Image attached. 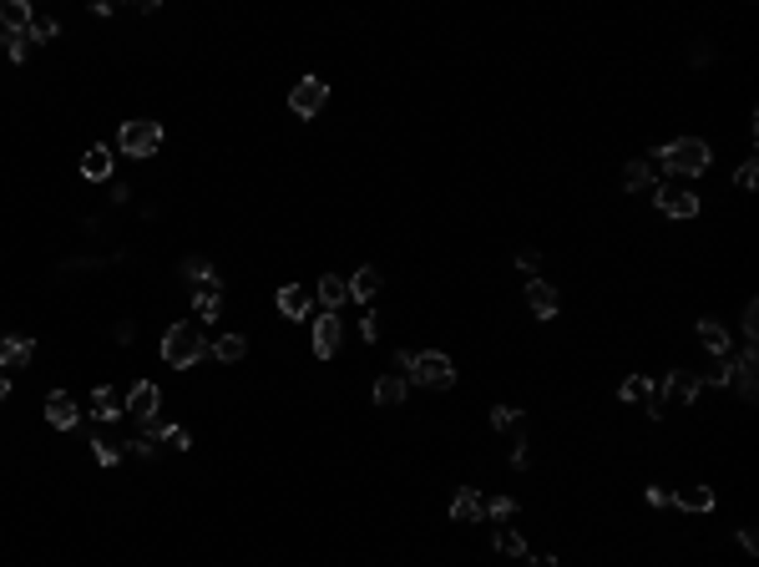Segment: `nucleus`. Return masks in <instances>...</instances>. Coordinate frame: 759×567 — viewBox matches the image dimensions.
I'll return each mask as SVG.
<instances>
[{
    "mask_svg": "<svg viewBox=\"0 0 759 567\" xmlns=\"http://www.w3.org/2000/svg\"><path fill=\"white\" fill-rule=\"evenodd\" d=\"M486 516V502H481L477 487H461L456 497H450V522H461V527H471V522H481Z\"/></svg>",
    "mask_w": 759,
    "mask_h": 567,
    "instance_id": "obj_10",
    "label": "nucleus"
},
{
    "mask_svg": "<svg viewBox=\"0 0 759 567\" xmlns=\"http://www.w3.org/2000/svg\"><path fill=\"white\" fill-rule=\"evenodd\" d=\"M56 31H61V26H56L51 15H36V21H31V31H26V36H31V46H36V41H51Z\"/></svg>",
    "mask_w": 759,
    "mask_h": 567,
    "instance_id": "obj_33",
    "label": "nucleus"
},
{
    "mask_svg": "<svg viewBox=\"0 0 759 567\" xmlns=\"http://www.w3.org/2000/svg\"><path fill=\"white\" fill-rule=\"evenodd\" d=\"M516 269L527 274V279H537V269H541V258H537V254H516Z\"/></svg>",
    "mask_w": 759,
    "mask_h": 567,
    "instance_id": "obj_40",
    "label": "nucleus"
},
{
    "mask_svg": "<svg viewBox=\"0 0 759 567\" xmlns=\"http://www.w3.org/2000/svg\"><path fill=\"white\" fill-rule=\"evenodd\" d=\"M648 507H673V491H663V487H648Z\"/></svg>",
    "mask_w": 759,
    "mask_h": 567,
    "instance_id": "obj_41",
    "label": "nucleus"
},
{
    "mask_svg": "<svg viewBox=\"0 0 759 567\" xmlns=\"http://www.w3.org/2000/svg\"><path fill=\"white\" fill-rule=\"evenodd\" d=\"M5 56H11V61H26V56H31V36H5Z\"/></svg>",
    "mask_w": 759,
    "mask_h": 567,
    "instance_id": "obj_35",
    "label": "nucleus"
},
{
    "mask_svg": "<svg viewBox=\"0 0 759 567\" xmlns=\"http://www.w3.org/2000/svg\"><path fill=\"white\" fill-rule=\"evenodd\" d=\"M360 335H365V345H375V339H380V314H365V320H360Z\"/></svg>",
    "mask_w": 759,
    "mask_h": 567,
    "instance_id": "obj_39",
    "label": "nucleus"
},
{
    "mask_svg": "<svg viewBox=\"0 0 759 567\" xmlns=\"http://www.w3.org/2000/svg\"><path fill=\"white\" fill-rule=\"evenodd\" d=\"M0 400H11V380L5 375H0Z\"/></svg>",
    "mask_w": 759,
    "mask_h": 567,
    "instance_id": "obj_45",
    "label": "nucleus"
},
{
    "mask_svg": "<svg viewBox=\"0 0 759 567\" xmlns=\"http://www.w3.org/2000/svg\"><path fill=\"white\" fill-rule=\"evenodd\" d=\"M168 451H188V446H193V436H188V431H182V425H168Z\"/></svg>",
    "mask_w": 759,
    "mask_h": 567,
    "instance_id": "obj_36",
    "label": "nucleus"
},
{
    "mask_svg": "<svg viewBox=\"0 0 759 567\" xmlns=\"http://www.w3.org/2000/svg\"><path fill=\"white\" fill-rule=\"evenodd\" d=\"M182 274H188V279H198L203 289H218V294H223V279L213 274V264H208V258H182Z\"/></svg>",
    "mask_w": 759,
    "mask_h": 567,
    "instance_id": "obj_27",
    "label": "nucleus"
},
{
    "mask_svg": "<svg viewBox=\"0 0 759 567\" xmlns=\"http://www.w3.org/2000/svg\"><path fill=\"white\" fill-rule=\"evenodd\" d=\"M244 335H218L213 339V345H208V355H213V360H223V365H233V360H244Z\"/></svg>",
    "mask_w": 759,
    "mask_h": 567,
    "instance_id": "obj_26",
    "label": "nucleus"
},
{
    "mask_svg": "<svg viewBox=\"0 0 759 567\" xmlns=\"http://www.w3.org/2000/svg\"><path fill=\"white\" fill-rule=\"evenodd\" d=\"M91 446H97V461H102V466H116V461H122V451H116L112 441H91Z\"/></svg>",
    "mask_w": 759,
    "mask_h": 567,
    "instance_id": "obj_38",
    "label": "nucleus"
},
{
    "mask_svg": "<svg viewBox=\"0 0 759 567\" xmlns=\"http://www.w3.org/2000/svg\"><path fill=\"white\" fill-rule=\"evenodd\" d=\"M168 415H162V411H153V415H147V421H142V436H147V441H162V436H168Z\"/></svg>",
    "mask_w": 759,
    "mask_h": 567,
    "instance_id": "obj_32",
    "label": "nucleus"
},
{
    "mask_svg": "<svg viewBox=\"0 0 759 567\" xmlns=\"http://www.w3.org/2000/svg\"><path fill=\"white\" fill-rule=\"evenodd\" d=\"M653 163L658 168H669L673 178H699V172H708L714 153H708L704 137H679V142H669V147H658Z\"/></svg>",
    "mask_w": 759,
    "mask_h": 567,
    "instance_id": "obj_1",
    "label": "nucleus"
},
{
    "mask_svg": "<svg viewBox=\"0 0 759 567\" xmlns=\"http://www.w3.org/2000/svg\"><path fill=\"white\" fill-rule=\"evenodd\" d=\"M31 355H36V339H26V335L0 339V365H5V370H26Z\"/></svg>",
    "mask_w": 759,
    "mask_h": 567,
    "instance_id": "obj_20",
    "label": "nucleus"
},
{
    "mask_svg": "<svg viewBox=\"0 0 759 567\" xmlns=\"http://www.w3.org/2000/svg\"><path fill=\"white\" fill-rule=\"evenodd\" d=\"M491 547H496L502 557H527V542H522V532H516V527H506V522H502L496 532H491Z\"/></svg>",
    "mask_w": 759,
    "mask_h": 567,
    "instance_id": "obj_24",
    "label": "nucleus"
},
{
    "mask_svg": "<svg viewBox=\"0 0 759 567\" xmlns=\"http://www.w3.org/2000/svg\"><path fill=\"white\" fill-rule=\"evenodd\" d=\"M527 304H532V314H541V320H552L557 314V304H562V294H557L547 279H527Z\"/></svg>",
    "mask_w": 759,
    "mask_h": 567,
    "instance_id": "obj_15",
    "label": "nucleus"
},
{
    "mask_svg": "<svg viewBox=\"0 0 759 567\" xmlns=\"http://www.w3.org/2000/svg\"><path fill=\"white\" fill-rule=\"evenodd\" d=\"M754 178H759V168H754V157H749V163H739V172H734V182H739V188H754Z\"/></svg>",
    "mask_w": 759,
    "mask_h": 567,
    "instance_id": "obj_37",
    "label": "nucleus"
},
{
    "mask_svg": "<svg viewBox=\"0 0 759 567\" xmlns=\"http://www.w3.org/2000/svg\"><path fill=\"white\" fill-rule=\"evenodd\" d=\"M324 102H329V81H324V77H299L294 91H289V112H294V116L324 112Z\"/></svg>",
    "mask_w": 759,
    "mask_h": 567,
    "instance_id": "obj_6",
    "label": "nucleus"
},
{
    "mask_svg": "<svg viewBox=\"0 0 759 567\" xmlns=\"http://www.w3.org/2000/svg\"><path fill=\"white\" fill-rule=\"evenodd\" d=\"M653 203L663 208L669 218H694V213H699V193L689 188V182H679V178H673V182H658V188H653Z\"/></svg>",
    "mask_w": 759,
    "mask_h": 567,
    "instance_id": "obj_5",
    "label": "nucleus"
},
{
    "mask_svg": "<svg viewBox=\"0 0 759 567\" xmlns=\"http://www.w3.org/2000/svg\"><path fill=\"white\" fill-rule=\"evenodd\" d=\"M112 335H116V339H122V345H127V339H132V335H137V324H132V320H122V324H116V330H112Z\"/></svg>",
    "mask_w": 759,
    "mask_h": 567,
    "instance_id": "obj_43",
    "label": "nucleus"
},
{
    "mask_svg": "<svg viewBox=\"0 0 759 567\" xmlns=\"http://www.w3.org/2000/svg\"><path fill=\"white\" fill-rule=\"evenodd\" d=\"M739 547H745V553H759V537L749 527H739Z\"/></svg>",
    "mask_w": 759,
    "mask_h": 567,
    "instance_id": "obj_42",
    "label": "nucleus"
},
{
    "mask_svg": "<svg viewBox=\"0 0 759 567\" xmlns=\"http://www.w3.org/2000/svg\"><path fill=\"white\" fill-rule=\"evenodd\" d=\"M729 380H734V355L729 360H714L708 375H699V386H729Z\"/></svg>",
    "mask_w": 759,
    "mask_h": 567,
    "instance_id": "obj_30",
    "label": "nucleus"
},
{
    "mask_svg": "<svg viewBox=\"0 0 759 567\" xmlns=\"http://www.w3.org/2000/svg\"><path fill=\"white\" fill-rule=\"evenodd\" d=\"M754 339H759V304L749 299L745 304V345H754Z\"/></svg>",
    "mask_w": 759,
    "mask_h": 567,
    "instance_id": "obj_34",
    "label": "nucleus"
},
{
    "mask_svg": "<svg viewBox=\"0 0 759 567\" xmlns=\"http://www.w3.org/2000/svg\"><path fill=\"white\" fill-rule=\"evenodd\" d=\"M203 355H208V345H203V330H198V324H172L168 335H162V360H168L172 370H193Z\"/></svg>",
    "mask_w": 759,
    "mask_h": 567,
    "instance_id": "obj_2",
    "label": "nucleus"
},
{
    "mask_svg": "<svg viewBox=\"0 0 759 567\" xmlns=\"http://www.w3.org/2000/svg\"><path fill=\"white\" fill-rule=\"evenodd\" d=\"M405 380H415V386H430V390H450L456 386V365H450L446 349H425V355H415L411 375Z\"/></svg>",
    "mask_w": 759,
    "mask_h": 567,
    "instance_id": "obj_4",
    "label": "nucleus"
},
{
    "mask_svg": "<svg viewBox=\"0 0 759 567\" xmlns=\"http://www.w3.org/2000/svg\"><path fill=\"white\" fill-rule=\"evenodd\" d=\"M193 310H198V320H203V324H213V320L223 314V294H218V289H198V294H193Z\"/></svg>",
    "mask_w": 759,
    "mask_h": 567,
    "instance_id": "obj_28",
    "label": "nucleus"
},
{
    "mask_svg": "<svg viewBox=\"0 0 759 567\" xmlns=\"http://www.w3.org/2000/svg\"><path fill=\"white\" fill-rule=\"evenodd\" d=\"M279 314L283 320H314V289L310 284H283L279 289Z\"/></svg>",
    "mask_w": 759,
    "mask_h": 567,
    "instance_id": "obj_7",
    "label": "nucleus"
},
{
    "mask_svg": "<svg viewBox=\"0 0 759 567\" xmlns=\"http://www.w3.org/2000/svg\"><path fill=\"white\" fill-rule=\"evenodd\" d=\"M116 147H122V157H153V153H162V122H147V116L122 122Z\"/></svg>",
    "mask_w": 759,
    "mask_h": 567,
    "instance_id": "obj_3",
    "label": "nucleus"
},
{
    "mask_svg": "<svg viewBox=\"0 0 759 567\" xmlns=\"http://www.w3.org/2000/svg\"><path fill=\"white\" fill-rule=\"evenodd\" d=\"M349 299H360V304H370L375 294H380V269H370V264H360V269L349 274Z\"/></svg>",
    "mask_w": 759,
    "mask_h": 567,
    "instance_id": "obj_22",
    "label": "nucleus"
},
{
    "mask_svg": "<svg viewBox=\"0 0 759 567\" xmlns=\"http://www.w3.org/2000/svg\"><path fill=\"white\" fill-rule=\"evenodd\" d=\"M699 390H704V386H699V375H694V370H673L669 380L658 386V395L669 400V405H694Z\"/></svg>",
    "mask_w": 759,
    "mask_h": 567,
    "instance_id": "obj_8",
    "label": "nucleus"
},
{
    "mask_svg": "<svg viewBox=\"0 0 759 567\" xmlns=\"http://www.w3.org/2000/svg\"><path fill=\"white\" fill-rule=\"evenodd\" d=\"M81 178H87V182H106V178H112V147H106V142L87 147V157H81Z\"/></svg>",
    "mask_w": 759,
    "mask_h": 567,
    "instance_id": "obj_19",
    "label": "nucleus"
},
{
    "mask_svg": "<svg viewBox=\"0 0 759 567\" xmlns=\"http://www.w3.org/2000/svg\"><path fill=\"white\" fill-rule=\"evenodd\" d=\"M91 415H97V421H116V415H127V395L112 390V386H102L97 395H91Z\"/></svg>",
    "mask_w": 759,
    "mask_h": 567,
    "instance_id": "obj_21",
    "label": "nucleus"
},
{
    "mask_svg": "<svg viewBox=\"0 0 759 567\" xmlns=\"http://www.w3.org/2000/svg\"><path fill=\"white\" fill-rule=\"evenodd\" d=\"M345 299H349V284L339 279V274H324V279L314 284V304H324V314H335Z\"/></svg>",
    "mask_w": 759,
    "mask_h": 567,
    "instance_id": "obj_17",
    "label": "nucleus"
},
{
    "mask_svg": "<svg viewBox=\"0 0 759 567\" xmlns=\"http://www.w3.org/2000/svg\"><path fill=\"white\" fill-rule=\"evenodd\" d=\"M157 400H162V395H157L153 380H137V386L127 390V415H132V421H147V415L157 411Z\"/></svg>",
    "mask_w": 759,
    "mask_h": 567,
    "instance_id": "obj_16",
    "label": "nucleus"
},
{
    "mask_svg": "<svg viewBox=\"0 0 759 567\" xmlns=\"http://www.w3.org/2000/svg\"><path fill=\"white\" fill-rule=\"evenodd\" d=\"M699 339H704V349L714 355V360H729L734 355V339H729V330H724L719 320H699Z\"/></svg>",
    "mask_w": 759,
    "mask_h": 567,
    "instance_id": "obj_14",
    "label": "nucleus"
},
{
    "mask_svg": "<svg viewBox=\"0 0 759 567\" xmlns=\"http://www.w3.org/2000/svg\"><path fill=\"white\" fill-rule=\"evenodd\" d=\"M527 567H557V557H527Z\"/></svg>",
    "mask_w": 759,
    "mask_h": 567,
    "instance_id": "obj_44",
    "label": "nucleus"
},
{
    "mask_svg": "<svg viewBox=\"0 0 759 567\" xmlns=\"http://www.w3.org/2000/svg\"><path fill=\"white\" fill-rule=\"evenodd\" d=\"M46 421H51L56 431H71V425L81 421V405L66 395V390H51V395H46Z\"/></svg>",
    "mask_w": 759,
    "mask_h": 567,
    "instance_id": "obj_11",
    "label": "nucleus"
},
{
    "mask_svg": "<svg viewBox=\"0 0 759 567\" xmlns=\"http://www.w3.org/2000/svg\"><path fill=\"white\" fill-rule=\"evenodd\" d=\"M486 516L502 527V522H512V516H516V502H512V497H491V502H486Z\"/></svg>",
    "mask_w": 759,
    "mask_h": 567,
    "instance_id": "obj_31",
    "label": "nucleus"
},
{
    "mask_svg": "<svg viewBox=\"0 0 759 567\" xmlns=\"http://www.w3.org/2000/svg\"><path fill=\"white\" fill-rule=\"evenodd\" d=\"M648 390H658V380H643V375H628L618 386V395L623 400H648Z\"/></svg>",
    "mask_w": 759,
    "mask_h": 567,
    "instance_id": "obj_29",
    "label": "nucleus"
},
{
    "mask_svg": "<svg viewBox=\"0 0 759 567\" xmlns=\"http://www.w3.org/2000/svg\"><path fill=\"white\" fill-rule=\"evenodd\" d=\"M339 339H345V320H339V314H314V355H319V360L335 355Z\"/></svg>",
    "mask_w": 759,
    "mask_h": 567,
    "instance_id": "obj_9",
    "label": "nucleus"
},
{
    "mask_svg": "<svg viewBox=\"0 0 759 567\" xmlns=\"http://www.w3.org/2000/svg\"><path fill=\"white\" fill-rule=\"evenodd\" d=\"M405 400V375H380L375 380V405H400Z\"/></svg>",
    "mask_w": 759,
    "mask_h": 567,
    "instance_id": "obj_25",
    "label": "nucleus"
},
{
    "mask_svg": "<svg viewBox=\"0 0 759 567\" xmlns=\"http://www.w3.org/2000/svg\"><path fill=\"white\" fill-rule=\"evenodd\" d=\"M673 507H683V512H714V491L708 487H683V491H673Z\"/></svg>",
    "mask_w": 759,
    "mask_h": 567,
    "instance_id": "obj_23",
    "label": "nucleus"
},
{
    "mask_svg": "<svg viewBox=\"0 0 759 567\" xmlns=\"http://www.w3.org/2000/svg\"><path fill=\"white\" fill-rule=\"evenodd\" d=\"M491 431H502L512 441H527V415L516 405H491Z\"/></svg>",
    "mask_w": 759,
    "mask_h": 567,
    "instance_id": "obj_18",
    "label": "nucleus"
},
{
    "mask_svg": "<svg viewBox=\"0 0 759 567\" xmlns=\"http://www.w3.org/2000/svg\"><path fill=\"white\" fill-rule=\"evenodd\" d=\"M658 172H663V168H658L653 157H638V163H628V168H623V188H628V193H643V188L653 193V188H658Z\"/></svg>",
    "mask_w": 759,
    "mask_h": 567,
    "instance_id": "obj_12",
    "label": "nucleus"
},
{
    "mask_svg": "<svg viewBox=\"0 0 759 567\" xmlns=\"http://www.w3.org/2000/svg\"><path fill=\"white\" fill-rule=\"evenodd\" d=\"M31 21H36V11H31L26 0H0V26H5V36H26Z\"/></svg>",
    "mask_w": 759,
    "mask_h": 567,
    "instance_id": "obj_13",
    "label": "nucleus"
}]
</instances>
